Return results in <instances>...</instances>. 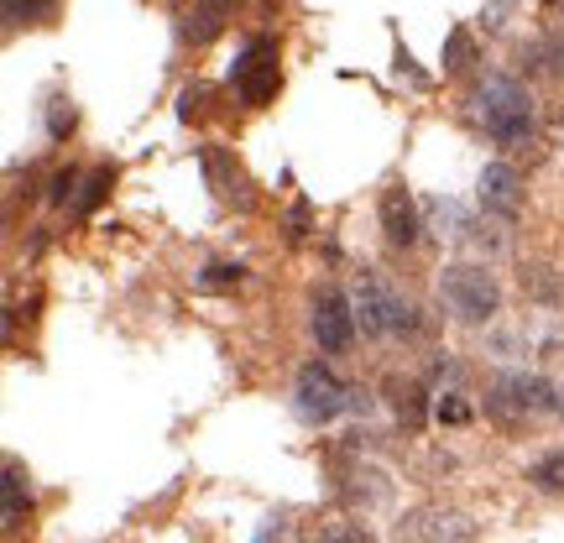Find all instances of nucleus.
<instances>
[{
	"mask_svg": "<svg viewBox=\"0 0 564 543\" xmlns=\"http://www.w3.org/2000/svg\"><path fill=\"white\" fill-rule=\"evenodd\" d=\"M236 11V0H194V11H188V26H183V37L188 42H209L225 32V21Z\"/></svg>",
	"mask_w": 564,
	"mask_h": 543,
	"instance_id": "9b49d317",
	"label": "nucleus"
},
{
	"mask_svg": "<svg viewBox=\"0 0 564 543\" xmlns=\"http://www.w3.org/2000/svg\"><path fill=\"white\" fill-rule=\"evenodd\" d=\"M356 319H361L366 335H398V329H413V308L392 293V282L382 272H361V282H356Z\"/></svg>",
	"mask_w": 564,
	"mask_h": 543,
	"instance_id": "7ed1b4c3",
	"label": "nucleus"
},
{
	"mask_svg": "<svg viewBox=\"0 0 564 543\" xmlns=\"http://www.w3.org/2000/svg\"><path fill=\"white\" fill-rule=\"evenodd\" d=\"M68 194H74V173H58V178H53V194H47V199H53V204H68Z\"/></svg>",
	"mask_w": 564,
	"mask_h": 543,
	"instance_id": "412c9836",
	"label": "nucleus"
},
{
	"mask_svg": "<svg viewBox=\"0 0 564 543\" xmlns=\"http://www.w3.org/2000/svg\"><path fill=\"white\" fill-rule=\"evenodd\" d=\"M230 84L246 105H267L278 95V42L272 37H251L241 47V58L230 63Z\"/></svg>",
	"mask_w": 564,
	"mask_h": 543,
	"instance_id": "20e7f679",
	"label": "nucleus"
},
{
	"mask_svg": "<svg viewBox=\"0 0 564 543\" xmlns=\"http://www.w3.org/2000/svg\"><path fill=\"white\" fill-rule=\"evenodd\" d=\"M0 491H6V533H17L21 518H26V507H32V497H26V476H21L17 460H6V481H0Z\"/></svg>",
	"mask_w": 564,
	"mask_h": 543,
	"instance_id": "f8f14e48",
	"label": "nucleus"
},
{
	"mask_svg": "<svg viewBox=\"0 0 564 543\" xmlns=\"http://www.w3.org/2000/svg\"><path fill=\"white\" fill-rule=\"evenodd\" d=\"M528 481H539L544 491H564V449L560 455H544V460L528 470Z\"/></svg>",
	"mask_w": 564,
	"mask_h": 543,
	"instance_id": "4468645a",
	"label": "nucleus"
},
{
	"mask_svg": "<svg viewBox=\"0 0 564 543\" xmlns=\"http://www.w3.org/2000/svg\"><path fill=\"white\" fill-rule=\"evenodd\" d=\"M314 340L324 350H350V340H356V308L345 303L340 287H324L314 298Z\"/></svg>",
	"mask_w": 564,
	"mask_h": 543,
	"instance_id": "0eeeda50",
	"label": "nucleus"
},
{
	"mask_svg": "<svg viewBox=\"0 0 564 543\" xmlns=\"http://www.w3.org/2000/svg\"><path fill=\"white\" fill-rule=\"evenodd\" d=\"M382 230L392 246H413L419 241V209H413V194L408 188H387L382 194Z\"/></svg>",
	"mask_w": 564,
	"mask_h": 543,
	"instance_id": "9d476101",
	"label": "nucleus"
},
{
	"mask_svg": "<svg viewBox=\"0 0 564 543\" xmlns=\"http://www.w3.org/2000/svg\"><path fill=\"white\" fill-rule=\"evenodd\" d=\"M440 419L444 423H465V419H470V408H465L460 398H440Z\"/></svg>",
	"mask_w": 564,
	"mask_h": 543,
	"instance_id": "aec40b11",
	"label": "nucleus"
},
{
	"mask_svg": "<svg viewBox=\"0 0 564 543\" xmlns=\"http://www.w3.org/2000/svg\"><path fill=\"white\" fill-rule=\"evenodd\" d=\"M340 408H350V387L329 371V366H303L299 371V413L308 423H329Z\"/></svg>",
	"mask_w": 564,
	"mask_h": 543,
	"instance_id": "423d86ee",
	"label": "nucleus"
},
{
	"mask_svg": "<svg viewBox=\"0 0 564 543\" xmlns=\"http://www.w3.org/2000/svg\"><path fill=\"white\" fill-rule=\"evenodd\" d=\"M491 408L497 413H554L560 392L533 371H497L491 377Z\"/></svg>",
	"mask_w": 564,
	"mask_h": 543,
	"instance_id": "39448f33",
	"label": "nucleus"
},
{
	"mask_svg": "<svg viewBox=\"0 0 564 543\" xmlns=\"http://www.w3.org/2000/svg\"><path fill=\"white\" fill-rule=\"evenodd\" d=\"M53 0H6V17L11 21H26V17H37V11H47Z\"/></svg>",
	"mask_w": 564,
	"mask_h": 543,
	"instance_id": "6ab92c4d",
	"label": "nucleus"
},
{
	"mask_svg": "<svg viewBox=\"0 0 564 543\" xmlns=\"http://www.w3.org/2000/svg\"><path fill=\"white\" fill-rule=\"evenodd\" d=\"M560 413H564V392H560Z\"/></svg>",
	"mask_w": 564,
	"mask_h": 543,
	"instance_id": "4be33fe9",
	"label": "nucleus"
},
{
	"mask_svg": "<svg viewBox=\"0 0 564 543\" xmlns=\"http://www.w3.org/2000/svg\"><path fill=\"white\" fill-rule=\"evenodd\" d=\"M470 58H476L470 32H465V26H455V32H449V42H444V68H465Z\"/></svg>",
	"mask_w": 564,
	"mask_h": 543,
	"instance_id": "2eb2a0df",
	"label": "nucleus"
},
{
	"mask_svg": "<svg viewBox=\"0 0 564 543\" xmlns=\"http://www.w3.org/2000/svg\"><path fill=\"white\" fill-rule=\"evenodd\" d=\"M105 188H110V167H100V173H89V183H84V194H79V215H89V209L100 204Z\"/></svg>",
	"mask_w": 564,
	"mask_h": 543,
	"instance_id": "f3484780",
	"label": "nucleus"
},
{
	"mask_svg": "<svg viewBox=\"0 0 564 543\" xmlns=\"http://www.w3.org/2000/svg\"><path fill=\"white\" fill-rule=\"evenodd\" d=\"M398 539H476V523L465 518V512H449V507H419V512H408L403 523H398Z\"/></svg>",
	"mask_w": 564,
	"mask_h": 543,
	"instance_id": "6e6552de",
	"label": "nucleus"
},
{
	"mask_svg": "<svg viewBox=\"0 0 564 543\" xmlns=\"http://www.w3.org/2000/svg\"><path fill=\"white\" fill-rule=\"evenodd\" d=\"M47 131H53V137H58V141L68 137V131H74V110H68V105H63V100L53 105V110H47Z\"/></svg>",
	"mask_w": 564,
	"mask_h": 543,
	"instance_id": "a211bd4d",
	"label": "nucleus"
},
{
	"mask_svg": "<svg viewBox=\"0 0 564 543\" xmlns=\"http://www.w3.org/2000/svg\"><path fill=\"white\" fill-rule=\"evenodd\" d=\"M476 105H481V121L497 141H523L533 131V100L523 95L518 79H486L476 89Z\"/></svg>",
	"mask_w": 564,
	"mask_h": 543,
	"instance_id": "f03ea898",
	"label": "nucleus"
},
{
	"mask_svg": "<svg viewBox=\"0 0 564 543\" xmlns=\"http://www.w3.org/2000/svg\"><path fill=\"white\" fill-rule=\"evenodd\" d=\"M523 287H528V293H533V298L560 303V282L549 278V267H533V272H523Z\"/></svg>",
	"mask_w": 564,
	"mask_h": 543,
	"instance_id": "dca6fc26",
	"label": "nucleus"
},
{
	"mask_svg": "<svg viewBox=\"0 0 564 543\" xmlns=\"http://www.w3.org/2000/svg\"><path fill=\"white\" fill-rule=\"evenodd\" d=\"M440 293H444V303H449L465 324H486L497 308H502V282L491 278L486 267H476V262L444 267Z\"/></svg>",
	"mask_w": 564,
	"mask_h": 543,
	"instance_id": "f257e3e1",
	"label": "nucleus"
},
{
	"mask_svg": "<svg viewBox=\"0 0 564 543\" xmlns=\"http://www.w3.org/2000/svg\"><path fill=\"white\" fill-rule=\"evenodd\" d=\"M476 188H481V209H486V215L518 220V209H523V178H518V167H507V162H486Z\"/></svg>",
	"mask_w": 564,
	"mask_h": 543,
	"instance_id": "1a4fd4ad",
	"label": "nucleus"
},
{
	"mask_svg": "<svg viewBox=\"0 0 564 543\" xmlns=\"http://www.w3.org/2000/svg\"><path fill=\"white\" fill-rule=\"evenodd\" d=\"M241 278H246V267H236V262H215V267H204V272H199V287L220 293V287H241Z\"/></svg>",
	"mask_w": 564,
	"mask_h": 543,
	"instance_id": "ddd939ff",
	"label": "nucleus"
}]
</instances>
